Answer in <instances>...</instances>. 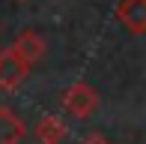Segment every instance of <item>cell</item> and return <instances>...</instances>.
Returning <instances> with one entry per match:
<instances>
[{
  "instance_id": "cell-1",
  "label": "cell",
  "mask_w": 146,
  "mask_h": 144,
  "mask_svg": "<svg viewBox=\"0 0 146 144\" xmlns=\"http://www.w3.org/2000/svg\"><path fill=\"white\" fill-rule=\"evenodd\" d=\"M63 108L72 117H90L98 108V93L90 87L87 81H75L69 90L63 93Z\"/></svg>"
},
{
  "instance_id": "cell-2",
  "label": "cell",
  "mask_w": 146,
  "mask_h": 144,
  "mask_svg": "<svg viewBox=\"0 0 146 144\" xmlns=\"http://www.w3.org/2000/svg\"><path fill=\"white\" fill-rule=\"evenodd\" d=\"M30 69H33V66H30V63H24L12 48L0 51V87H3V90L21 87L24 78L30 75Z\"/></svg>"
},
{
  "instance_id": "cell-3",
  "label": "cell",
  "mask_w": 146,
  "mask_h": 144,
  "mask_svg": "<svg viewBox=\"0 0 146 144\" xmlns=\"http://www.w3.org/2000/svg\"><path fill=\"white\" fill-rule=\"evenodd\" d=\"M116 21L122 24L128 33L143 36L146 33V0H119Z\"/></svg>"
},
{
  "instance_id": "cell-4",
  "label": "cell",
  "mask_w": 146,
  "mask_h": 144,
  "mask_svg": "<svg viewBox=\"0 0 146 144\" xmlns=\"http://www.w3.org/2000/svg\"><path fill=\"white\" fill-rule=\"evenodd\" d=\"M9 48L15 51L24 63H30V66H33V63H39V60H42V54H45V39L39 36L36 30H21Z\"/></svg>"
},
{
  "instance_id": "cell-5",
  "label": "cell",
  "mask_w": 146,
  "mask_h": 144,
  "mask_svg": "<svg viewBox=\"0 0 146 144\" xmlns=\"http://www.w3.org/2000/svg\"><path fill=\"white\" fill-rule=\"evenodd\" d=\"M24 135H27L24 120H21L12 108L0 105V144H21Z\"/></svg>"
},
{
  "instance_id": "cell-6",
  "label": "cell",
  "mask_w": 146,
  "mask_h": 144,
  "mask_svg": "<svg viewBox=\"0 0 146 144\" xmlns=\"http://www.w3.org/2000/svg\"><path fill=\"white\" fill-rule=\"evenodd\" d=\"M66 135H69V129H66V123L60 120V117H42L39 126H36L39 144H63Z\"/></svg>"
},
{
  "instance_id": "cell-7",
  "label": "cell",
  "mask_w": 146,
  "mask_h": 144,
  "mask_svg": "<svg viewBox=\"0 0 146 144\" xmlns=\"http://www.w3.org/2000/svg\"><path fill=\"white\" fill-rule=\"evenodd\" d=\"M81 144H110V141H108V138H102V135H87Z\"/></svg>"
},
{
  "instance_id": "cell-8",
  "label": "cell",
  "mask_w": 146,
  "mask_h": 144,
  "mask_svg": "<svg viewBox=\"0 0 146 144\" xmlns=\"http://www.w3.org/2000/svg\"><path fill=\"white\" fill-rule=\"evenodd\" d=\"M18 3H27V0H18Z\"/></svg>"
}]
</instances>
